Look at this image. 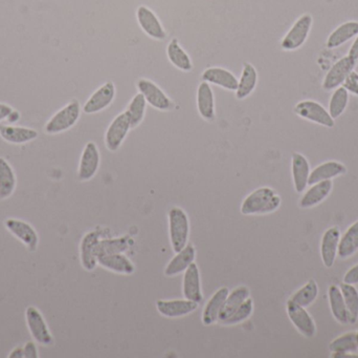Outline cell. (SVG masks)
<instances>
[{
	"label": "cell",
	"mask_w": 358,
	"mask_h": 358,
	"mask_svg": "<svg viewBox=\"0 0 358 358\" xmlns=\"http://www.w3.org/2000/svg\"><path fill=\"white\" fill-rule=\"evenodd\" d=\"M281 197L271 187H260L252 191L240 206V212L243 216H263L279 209Z\"/></svg>",
	"instance_id": "6da1fadb"
},
{
	"label": "cell",
	"mask_w": 358,
	"mask_h": 358,
	"mask_svg": "<svg viewBox=\"0 0 358 358\" xmlns=\"http://www.w3.org/2000/svg\"><path fill=\"white\" fill-rule=\"evenodd\" d=\"M169 237L172 250L180 252L189 243V220L187 212L180 207H172L168 212Z\"/></svg>",
	"instance_id": "7a4b0ae2"
},
{
	"label": "cell",
	"mask_w": 358,
	"mask_h": 358,
	"mask_svg": "<svg viewBox=\"0 0 358 358\" xmlns=\"http://www.w3.org/2000/svg\"><path fill=\"white\" fill-rule=\"evenodd\" d=\"M81 116V106L77 100L71 101L62 109H59L46 122L44 132L48 135H58L71 130L79 121Z\"/></svg>",
	"instance_id": "3957f363"
},
{
	"label": "cell",
	"mask_w": 358,
	"mask_h": 358,
	"mask_svg": "<svg viewBox=\"0 0 358 358\" xmlns=\"http://www.w3.org/2000/svg\"><path fill=\"white\" fill-rule=\"evenodd\" d=\"M25 323L27 329L37 344L44 347L54 344V338L48 328V323L44 319L42 313L36 307L29 306L25 310Z\"/></svg>",
	"instance_id": "277c9868"
},
{
	"label": "cell",
	"mask_w": 358,
	"mask_h": 358,
	"mask_svg": "<svg viewBox=\"0 0 358 358\" xmlns=\"http://www.w3.org/2000/svg\"><path fill=\"white\" fill-rule=\"evenodd\" d=\"M313 23V19L310 14H304L299 17L282 39L281 48L284 50H296L300 48L306 42Z\"/></svg>",
	"instance_id": "5b68a950"
},
{
	"label": "cell",
	"mask_w": 358,
	"mask_h": 358,
	"mask_svg": "<svg viewBox=\"0 0 358 358\" xmlns=\"http://www.w3.org/2000/svg\"><path fill=\"white\" fill-rule=\"evenodd\" d=\"M294 111L299 117L327 128H332L336 124V121L330 116L329 111L317 101H300L296 103Z\"/></svg>",
	"instance_id": "8992f818"
},
{
	"label": "cell",
	"mask_w": 358,
	"mask_h": 358,
	"mask_svg": "<svg viewBox=\"0 0 358 358\" xmlns=\"http://www.w3.org/2000/svg\"><path fill=\"white\" fill-rule=\"evenodd\" d=\"M6 230L25 246L29 252H35L39 246V235L33 225L19 219L10 218L4 222Z\"/></svg>",
	"instance_id": "52a82bcc"
},
{
	"label": "cell",
	"mask_w": 358,
	"mask_h": 358,
	"mask_svg": "<svg viewBox=\"0 0 358 358\" xmlns=\"http://www.w3.org/2000/svg\"><path fill=\"white\" fill-rule=\"evenodd\" d=\"M138 92L144 96L145 100L153 109L162 111H170L173 107L171 99L166 95V92L151 80L146 78H141L138 83Z\"/></svg>",
	"instance_id": "ba28073f"
},
{
	"label": "cell",
	"mask_w": 358,
	"mask_h": 358,
	"mask_svg": "<svg viewBox=\"0 0 358 358\" xmlns=\"http://www.w3.org/2000/svg\"><path fill=\"white\" fill-rule=\"evenodd\" d=\"M131 128L129 118L127 113H119L115 119L113 120L107 128L105 134V145L109 151H117L125 141L126 137L129 134Z\"/></svg>",
	"instance_id": "9c48e42d"
},
{
	"label": "cell",
	"mask_w": 358,
	"mask_h": 358,
	"mask_svg": "<svg viewBox=\"0 0 358 358\" xmlns=\"http://www.w3.org/2000/svg\"><path fill=\"white\" fill-rule=\"evenodd\" d=\"M286 311L290 322L294 324V327L301 334H303L305 338H315L317 334V325L306 308L288 300Z\"/></svg>",
	"instance_id": "30bf717a"
},
{
	"label": "cell",
	"mask_w": 358,
	"mask_h": 358,
	"mask_svg": "<svg viewBox=\"0 0 358 358\" xmlns=\"http://www.w3.org/2000/svg\"><path fill=\"white\" fill-rule=\"evenodd\" d=\"M101 164V155L98 146L94 142H88L82 151L80 158L79 167H78V179L81 182L92 180Z\"/></svg>",
	"instance_id": "8fae6325"
},
{
	"label": "cell",
	"mask_w": 358,
	"mask_h": 358,
	"mask_svg": "<svg viewBox=\"0 0 358 358\" xmlns=\"http://www.w3.org/2000/svg\"><path fill=\"white\" fill-rule=\"evenodd\" d=\"M115 84L113 82H106L101 85L83 105V111L87 115L100 113V111L106 109L115 98Z\"/></svg>",
	"instance_id": "7c38bea8"
},
{
	"label": "cell",
	"mask_w": 358,
	"mask_h": 358,
	"mask_svg": "<svg viewBox=\"0 0 358 358\" xmlns=\"http://www.w3.org/2000/svg\"><path fill=\"white\" fill-rule=\"evenodd\" d=\"M101 239H102V233L100 229L90 231L82 237L80 243V261L84 270L92 271L98 266L96 247Z\"/></svg>",
	"instance_id": "4fadbf2b"
},
{
	"label": "cell",
	"mask_w": 358,
	"mask_h": 358,
	"mask_svg": "<svg viewBox=\"0 0 358 358\" xmlns=\"http://www.w3.org/2000/svg\"><path fill=\"white\" fill-rule=\"evenodd\" d=\"M355 65H357V61L349 56L336 61L324 78V90H331L340 88L344 83L347 76L355 69Z\"/></svg>",
	"instance_id": "5bb4252c"
},
{
	"label": "cell",
	"mask_w": 358,
	"mask_h": 358,
	"mask_svg": "<svg viewBox=\"0 0 358 358\" xmlns=\"http://www.w3.org/2000/svg\"><path fill=\"white\" fill-rule=\"evenodd\" d=\"M159 315L167 319H179L187 317L197 310L199 304L192 301L183 300H159L155 303Z\"/></svg>",
	"instance_id": "9a60e30c"
},
{
	"label": "cell",
	"mask_w": 358,
	"mask_h": 358,
	"mask_svg": "<svg viewBox=\"0 0 358 358\" xmlns=\"http://www.w3.org/2000/svg\"><path fill=\"white\" fill-rule=\"evenodd\" d=\"M182 294L183 298L197 304L203 302L199 267L195 262L192 263L183 273Z\"/></svg>",
	"instance_id": "2e32d148"
},
{
	"label": "cell",
	"mask_w": 358,
	"mask_h": 358,
	"mask_svg": "<svg viewBox=\"0 0 358 358\" xmlns=\"http://www.w3.org/2000/svg\"><path fill=\"white\" fill-rule=\"evenodd\" d=\"M136 19L145 34L155 40H164L167 36L159 17L151 8L146 6H138L136 10Z\"/></svg>",
	"instance_id": "e0dca14e"
},
{
	"label": "cell",
	"mask_w": 358,
	"mask_h": 358,
	"mask_svg": "<svg viewBox=\"0 0 358 358\" xmlns=\"http://www.w3.org/2000/svg\"><path fill=\"white\" fill-rule=\"evenodd\" d=\"M196 248L192 243H187L185 248L179 252H176V256L170 260L164 270V275L166 277H174L181 275L187 270V267L195 262Z\"/></svg>",
	"instance_id": "ac0fdd59"
},
{
	"label": "cell",
	"mask_w": 358,
	"mask_h": 358,
	"mask_svg": "<svg viewBox=\"0 0 358 358\" xmlns=\"http://www.w3.org/2000/svg\"><path fill=\"white\" fill-rule=\"evenodd\" d=\"M340 240L341 231L338 226L330 227L322 237L321 256L326 268L334 267L336 256H338Z\"/></svg>",
	"instance_id": "d6986e66"
},
{
	"label": "cell",
	"mask_w": 358,
	"mask_h": 358,
	"mask_svg": "<svg viewBox=\"0 0 358 358\" xmlns=\"http://www.w3.org/2000/svg\"><path fill=\"white\" fill-rule=\"evenodd\" d=\"M98 265L110 273L131 275L136 273V265L125 254H106L98 256Z\"/></svg>",
	"instance_id": "ffe728a7"
},
{
	"label": "cell",
	"mask_w": 358,
	"mask_h": 358,
	"mask_svg": "<svg viewBox=\"0 0 358 358\" xmlns=\"http://www.w3.org/2000/svg\"><path fill=\"white\" fill-rule=\"evenodd\" d=\"M229 289L227 287H221L213 294L212 298L208 301L202 312V324L206 326H212L219 321L223 305L229 296Z\"/></svg>",
	"instance_id": "44dd1931"
},
{
	"label": "cell",
	"mask_w": 358,
	"mask_h": 358,
	"mask_svg": "<svg viewBox=\"0 0 358 358\" xmlns=\"http://www.w3.org/2000/svg\"><path fill=\"white\" fill-rule=\"evenodd\" d=\"M292 172L294 186L296 193H304L308 186L309 176H310V164L302 153H292Z\"/></svg>",
	"instance_id": "7402d4cb"
},
{
	"label": "cell",
	"mask_w": 358,
	"mask_h": 358,
	"mask_svg": "<svg viewBox=\"0 0 358 358\" xmlns=\"http://www.w3.org/2000/svg\"><path fill=\"white\" fill-rule=\"evenodd\" d=\"M0 137L10 144H27L37 139L38 132L34 128L24 126H15L12 124L0 125Z\"/></svg>",
	"instance_id": "603a6c76"
},
{
	"label": "cell",
	"mask_w": 358,
	"mask_h": 358,
	"mask_svg": "<svg viewBox=\"0 0 358 358\" xmlns=\"http://www.w3.org/2000/svg\"><path fill=\"white\" fill-rule=\"evenodd\" d=\"M201 78L208 84H214L231 92H236L238 88L237 77L223 67H208L202 73Z\"/></svg>",
	"instance_id": "cb8c5ba5"
},
{
	"label": "cell",
	"mask_w": 358,
	"mask_h": 358,
	"mask_svg": "<svg viewBox=\"0 0 358 358\" xmlns=\"http://www.w3.org/2000/svg\"><path fill=\"white\" fill-rule=\"evenodd\" d=\"M332 188H334L332 180L315 183V184L311 185L310 188L303 195L299 205L304 209L315 207V206L319 205L324 200L329 197Z\"/></svg>",
	"instance_id": "d4e9b609"
},
{
	"label": "cell",
	"mask_w": 358,
	"mask_h": 358,
	"mask_svg": "<svg viewBox=\"0 0 358 358\" xmlns=\"http://www.w3.org/2000/svg\"><path fill=\"white\" fill-rule=\"evenodd\" d=\"M197 109L202 119L212 121L215 119L214 92L208 82L202 81L197 88Z\"/></svg>",
	"instance_id": "484cf974"
},
{
	"label": "cell",
	"mask_w": 358,
	"mask_h": 358,
	"mask_svg": "<svg viewBox=\"0 0 358 358\" xmlns=\"http://www.w3.org/2000/svg\"><path fill=\"white\" fill-rule=\"evenodd\" d=\"M134 241L129 235H124L120 237H107L101 239L96 244V258L106 254H125L131 248Z\"/></svg>",
	"instance_id": "4316f807"
},
{
	"label": "cell",
	"mask_w": 358,
	"mask_h": 358,
	"mask_svg": "<svg viewBox=\"0 0 358 358\" xmlns=\"http://www.w3.org/2000/svg\"><path fill=\"white\" fill-rule=\"evenodd\" d=\"M347 172V167L344 164L338 161H328L321 165L317 166L309 176L308 185H313L322 181L332 180L336 177L342 176Z\"/></svg>",
	"instance_id": "83f0119b"
},
{
	"label": "cell",
	"mask_w": 358,
	"mask_h": 358,
	"mask_svg": "<svg viewBox=\"0 0 358 358\" xmlns=\"http://www.w3.org/2000/svg\"><path fill=\"white\" fill-rule=\"evenodd\" d=\"M248 298H250V291L246 286H239L229 291L223 305L218 323L222 324L223 322L227 321Z\"/></svg>",
	"instance_id": "f1b7e54d"
},
{
	"label": "cell",
	"mask_w": 358,
	"mask_h": 358,
	"mask_svg": "<svg viewBox=\"0 0 358 358\" xmlns=\"http://www.w3.org/2000/svg\"><path fill=\"white\" fill-rule=\"evenodd\" d=\"M258 83V73L256 67L248 62L243 63L241 76L238 80V88L236 90V98L238 100H243L246 97L250 96Z\"/></svg>",
	"instance_id": "f546056e"
},
{
	"label": "cell",
	"mask_w": 358,
	"mask_h": 358,
	"mask_svg": "<svg viewBox=\"0 0 358 358\" xmlns=\"http://www.w3.org/2000/svg\"><path fill=\"white\" fill-rule=\"evenodd\" d=\"M358 35V21H347L338 25L328 37L326 46L328 48H340L343 44Z\"/></svg>",
	"instance_id": "4dcf8cb0"
},
{
	"label": "cell",
	"mask_w": 358,
	"mask_h": 358,
	"mask_svg": "<svg viewBox=\"0 0 358 358\" xmlns=\"http://www.w3.org/2000/svg\"><path fill=\"white\" fill-rule=\"evenodd\" d=\"M17 177L14 168L4 158L0 157V200H6L14 193Z\"/></svg>",
	"instance_id": "1f68e13d"
},
{
	"label": "cell",
	"mask_w": 358,
	"mask_h": 358,
	"mask_svg": "<svg viewBox=\"0 0 358 358\" xmlns=\"http://www.w3.org/2000/svg\"><path fill=\"white\" fill-rule=\"evenodd\" d=\"M167 56L170 62L182 71H191L193 69V63L187 53L181 48L176 38L172 39L167 46Z\"/></svg>",
	"instance_id": "d6a6232c"
},
{
	"label": "cell",
	"mask_w": 358,
	"mask_h": 358,
	"mask_svg": "<svg viewBox=\"0 0 358 358\" xmlns=\"http://www.w3.org/2000/svg\"><path fill=\"white\" fill-rule=\"evenodd\" d=\"M328 298H329L330 309L332 315L338 323L346 325L349 324L348 312H347L346 304H345L344 296H343L341 288L338 286H330L328 290Z\"/></svg>",
	"instance_id": "836d02e7"
},
{
	"label": "cell",
	"mask_w": 358,
	"mask_h": 358,
	"mask_svg": "<svg viewBox=\"0 0 358 358\" xmlns=\"http://www.w3.org/2000/svg\"><path fill=\"white\" fill-rule=\"evenodd\" d=\"M358 252V221L351 225L344 233L338 244V256L341 259L351 258Z\"/></svg>",
	"instance_id": "e575fe53"
},
{
	"label": "cell",
	"mask_w": 358,
	"mask_h": 358,
	"mask_svg": "<svg viewBox=\"0 0 358 358\" xmlns=\"http://www.w3.org/2000/svg\"><path fill=\"white\" fill-rule=\"evenodd\" d=\"M341 291L346 304L349 324L355 325L358 321V290L355 285L343 283L341 285Z\"/></svg>",
	"instance_id": "d590c367"
},
{
	"label": "cell",
	"mask_w": 358,
	"mask_h": 358,
	"mask_svg": "<svg viewBox=\"0 0 358 358\" xmlns=\"http://www.w3.org/2000/svg\"><path fill=\"white\" fill-rule=\"evenodd\" d=\"M329 350L334 353L332 357H336L342 354H351V353L357 352V333L344 334V336H338L336 340H332L329 345Z\"/></svg>",
	"instance_id": "8d00e7d4"
},
{
	"label": "cell",
	"mask_w": 358,
	"mask_h": 358,
	"mask_svg": "<svg viewBox=\"0 0 358 358\" xmlns=\"http://www.w3.org/2000/svg\"><path fill=\"white\" fill-rule=\"evenodd\" d=\"M317 296H319V286H317L315 280H310L298 291L294 292L289 300L296 303V304L300 305V306L304 307V308H307L315 302Z\"/></svg>",
	"instance_id": "74e56055"
},
{
	"label": "cell",
	"mask_w": 358,
	"mask_h": 358,
	"mask_svg": "<svg viewBox=\"0 0 358 358\" xmlns=\"http://www.w3.org/2000/svg\"><path fill=\"white\" fill-rule=\"evenodd\" d=\"M146 100L141 92L136 94L130 101L125 113H127L128 118H129L131 128H138L142 123L145 115H146Z\"/></svg>",
	"instance_id": "f35d334b"
},
{
	"label": "cell",
	"mask_w": 358,
	"mask_h": 358,
	"mask_svg": "<svg viewBox=\"0 0 358 358\" xmlns=\"http://www.w3.org/2000/svg\"><path fill=\"white\" fill-rule=\"evenodd\" d=\"M349 102V92H347L346 88L340 86L336 88L329 102V111L330 116L334 120L340 118L341 116L346 111Z\"/></svg>",
	"instance_id": "ab89813d"
},
{
	"label": "cell",
	"mask_w": 358,
	"mask_h": 358,
	"mask_svg": "<svg viewBox=\"0 0 358 358\" xmlns=\"http://www.w3.org/2000/svg\"><path fill=\"white\" fill-rule=\"evenodd\" d=\"M254 312V302L252 298H248L239 308L236 310L231 317H229L227 321L223 322L221 325L223 326H236L243 323L246 319H250Z\"/></svg>",
	"instance_id": "60d3db41"
},
{
	"label": "cell",
	"mask_w": 358,
	"mask_h": 358,
	"mask_svg": "<svg viewBox=\"0 0 358 358\" xmlns=\"http://www.w3.org/2000/svg\"><path fill=\"white\" fill-rule=\"evenodd\" d=\"M343 88H346L347 92H351L358 97V73L353 69L342 84Z\"/></svg>",
	"instance_id": "b9f144b4"
},
{
	"label": "cell",
	"mask_w": 358,
	"mask_h": 358,
	"mask_svg": "<svg viewBox=\"0 0 358 358\" xmlns=\"http://www.w3.org/2000/svg\"><path fill=\"white\" fill-rule=\"evenodd\" d=\"M344 283L350 284V285H357L358 284V264L353 266L352 268L347 271L344 277Z\"/></svg>",
	"instance_id": "7bdbcfd3"
},
{
	"label": "cell",
	"mask_w": 358,
	"mask_h": 358,
	"mask_svg": "<svg viewBox=\"0 0 358 358\" xmlns=\"http://www.w3.org/2000/svg\"><path fill=\"white\" fill-rule=\"evenodd\" d=\"M23 354H24V358H39V352H38L35 343H27L23 347Z\"/></svg>",
	"instance_id": "ee69618b"
},
{
	"label": "cell",
	"mask_w": 358,
	"mask_h": 358,
	"mask_svg": "<svg viewBox=\"0 0 358 358\" xmlns=\"http://www.w3.org/2000/svg\"><path fill=\"white\" fill-rule=\"evenodd\" d=\"M13 111H14V109L10 105L0 102V122L8 120V116L10 115Z\"/></svg>",
	"instance_id": "f6af8a7d"
},
{
	"label": "cell",
	"mask_w": 358,
	"mask_h": 358,
	"mask_svg": "<svg viewBox=\"0 0 358 358\" xmlns=\"http://www.w3.org/2000/svg\"><path fill=\"white\" fill-rule=\"evenodd\" d=\"M349 57L352 58L355 61H358V35L355 37V42L351 46L350 50H349Z\"/></svg>",
	"instance_id": "bcb514c9"
},
{
	"label": "cell",
	"mask_w": 358,
	"mask_h": 358,
	"mask_svg": "<svg viewBox=\"0 0 358 358\" xmlns=\"http://www.w3.org/2000/svg\"><path fill=\"white\" fill-rule=\"evenodd\" d=\"M8 358H24L23 354V347H17L8 354Z\"/></svg>",
	"instance_id": "7dc6e473"
},
{
	"label": "cell",
	"mask_w": 358,
	"mask_h": 358,
	"mask_svg": "<svg viewBox=\"0 0 358 358\" xmlns=\"http://www.w3.org/2000/svg\"><path fill=\"white\" fill-rule=\"evenodd\" d=\"M19 118H20V113L14 109V111L10 113V115L8 116V121L10 122V124H13L15 123V122L18 121Z\"/></svg>",
	"instance_id": "c3c4849f"
},
{
	"label": "cell",
	"mask_w": 358,
	"mask_h": 358,
	"mask_svg": "<svg viewBox=\"0 0 358 358\" xmlns=\"http://www.w3.org/2000/svg\"><path fill=\"white\" fill-rule=\"evenodd\" d=\"M357 349H358V330L357 332Z\"/></svg>",
	"instance_id": "681fc988"
}]
</instances>
